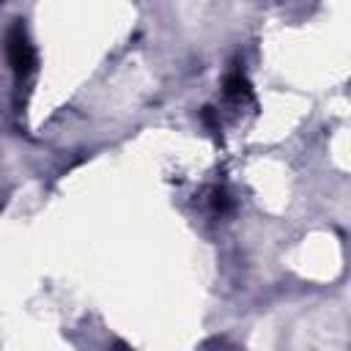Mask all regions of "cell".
<instances>
[{
  "label": "cell",
  "instance_id": "obj_1",
  "mask_svg": "<svg viewBox=\"0 0 351 351\" xmlns=\"http://www.w3.org/2000/svg\"><path fill=\"white\" fill-rule=\"evenodd\" d=\"M5 52H8V60H11V69L16 71L19 80L30 77L36 71V52H33V44L25 33V27L16 22L11 30H8V38H5Z\"/></svg>",
  "mask_w": 351,
  "mask_h": 351
},
{
  "label": "cell",
  "instance_id": "obj_2",
  "mask_svg": "<svg viewBox=\"0 0 351 351\" xmlns=\"http://www.w3.org/2000/svg\"><path fill=\"white\" fill-rule=\"evenodd\" d=\"M225 96L233 99V101H250V99H252L250 82H247V77H244L239 69H236L233 74H228V80H225Z\"/></svg>",
  "mask_w": 351,
  "mask_h": 351
}]
</instances>
